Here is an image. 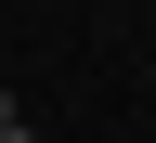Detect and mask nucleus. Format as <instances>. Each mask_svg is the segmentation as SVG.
<instances>
[{"label": "nucleus", "mask_w": 156, "mask_h": 143, "mask_svg": "<svg viewBox=\"0 0 156 143\" xmlns=\"http://www.w3.org/2000/svg\"><path fill=\"white\" fill-rule=\"evenodd\" d=\"M0 143H26V104H13V91H0Z\"/></svg>", "instance_id": "obj_1"}]
</instances>
